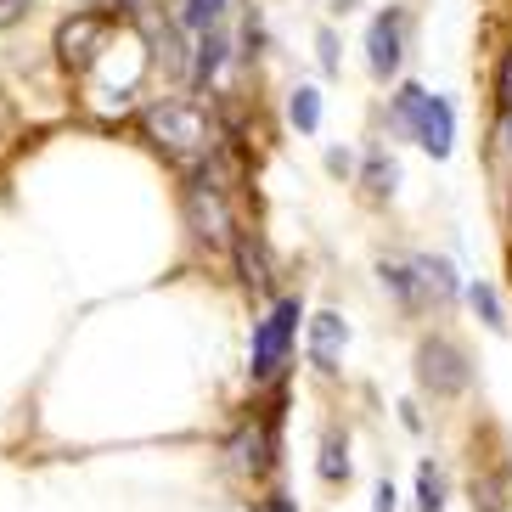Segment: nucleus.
Returning <instances> with one entry per match:
<instances>
[{
    "mask_svg": "<svg viewBox=\"0 0 512 512\" xmlns=\"http://www.w3.org/2000/svg\"><path fill=\"white\" fill-rule=\"evenodd\" d=\"M394 119L406 124L411 136L422 147L434 152V158H451V141H456V113L445 96H428L422 85H406V91L394 96Z\"/></svg>",
    "mask_w": 512,
    "mask_h": 512,
    "instance_id": "f257e3e1",
    "label": "nucleus"
},
{
    "mask_svg": "<svg viewBox=\"0 0 512 512\" xmlns=\"http://www.w3.org/2000/svg\"><path fill=\"white\" fill-rule=\"evenodd\" d=\"M147 130L158 136V147H169V152H209L214 147V130H209V119L197 113V107H181V102H169V107H152L147 113Z\"/></svg>",
    "mask_w": 512,
    "mask_h": 512,
    "instance_id": "f03ea898",
    "label": "nucleus"
},
{
    "mask_svg": "<svg viewBox=\"0 0 512 512\" xmlns=\"http://www.w3.org/2000/svg\"><path fill=\"white\" fill-rule=\"evenodd\" d=\"M299 321H304L299 299H282L271 316L259 321V332H254V377H259V383L282 372V361H287V349H293V332H299Z\"/></svg>",
    "mask_w": 512,
    "mask_h": 512,
    "instance_id": "7ed1b4c3",
    "label": "nucleus"
},
{
    "mask_svg": "<svg viewBox=\"0 0 512 512\" xmlns=\"http://www.w3.org/2000/svg\"><path fill=\"white\" fill-rule=\"evenodd\" d=\"M467 355L451 344V338H422L417 344V383L422 389H434V394H456L467 389Z\"/></svg>",
    "mask_w": 512,
    "mask_h": 512,
    "instance_id": "20e7f679",
    "label": "nucleus"
},
{
    "mask_svg": "<svg viewBox=\"0 0 512 512\" xmlns=\"http://www.w3.org/2000/svg\"><path fill=\"white\" fill-rule=\"evenodd\" d=\"M186 220H192V231H197V237H209V242H226V237H231L226 197H220V186H214L209 175L186 186Z\"/></svg>",
    "mask_w": 512,
    "mask_h": 512,
    "instance_id": "39448f33",
    "label": "nucleus"
},
{
    "mask_svg": "<svg viewBox=\"0 0 512 512\" xmlns=\"http://www.w3.org/2000/svg\"><path fill=\"white\" fill-rule=\"evenodd\" d=\"M400 34H406V17L400 12H383L372 23V34H366V62H372L377 79H389L400 68Z\"/></svg>",
    "mask_w": 512,
    "mask_h": 512,
    "instance_id": "423d86ee",
    "label": "nucleus"
},
{
    "mask_svg": "<svg viewBox=\"0 0 512 512\" xmlns=\"http://www.w3.org/2000/svg\"><path fill=\"white\" fill-rule=\"evenodd\" d=\"M107 34V23L96 12H85V17H74V23H62L57 29V51H62V62H91L96 57V40Z\"/></svg>",
    "mask_w": 512,
    "mask_h": 512,
    "instance_id": "0eeeda50",
    "label": "nucleus"
},
{
    "mask_svg": "<svg viewBox=\"0 0 512 512\" xmlns=\"http://www.w3.org/2000/svg\"><path fill=\"white\" fill-rule=\"evenodd\" d=\"M344 338H349V332H344V321H338V316H316V321H310V355H316L321 372L338 366V344H344Z\"/></svg>",
    "mask_w": 512,
    "mask_h": 512,
    "instance_id": "6e6552de",
    "label": "nucleus"
},
{
    "mask_svg": "<svg viewBox=\"0 0 512 512\" xmlns=\"http://www.w3.org/2000/svg\"><path fill=\"white\" fill-rule=\"evenodd\" d=\"M417 512H445V473L434 462L417 467Z\"/></svg>",
    "mask_w": 512,
    "mask_h": 512,
    "instance_id": "1a4fd4ad",
    "label": "nucleus"
},
{
    "mask_svg": "<svg viewBox=\"0 0 512 512\" xmlns=\"http://www.w3.org/2000/svg\"><path fill=\"white\" fill-rule=\"evenodd\" d=\"M287 113H293V124H299L304 136H316V130H321V91L299 85V91H293V102H287Z\"/></svg>",
    "mask_w": 512,
    "mask_h": 512,
    "instance_id": "9d476101",
    "label": "nucleus"
},
{
    "mask_svg": "<svg viewBox=\"0 0 512 512\" xmlns=\"http://www.w3.org/2000/svg\"><path fill=\"white\" fill-rule=\"evenodd\" d=\"M467 299H473V310L484 316V327H490V332H507V310H501V299H496V287H490V282H473V287H467Z\"/></svg>",
    "mask_w": 512,
    "mask_h": 512,
    "instance_id": "9b49d317",
    "label": "nucleus"
},
{
    "mask_svg": "<svg viewBox=\"0 0 512 512\" xmlns=\"http://www.w3.org/2000/svg\"><path fill=\"white\" fill-rule=\"evenodd\" d=\"M344 473H349V439L338 428H327V439H321V479H344Z\"/></svg>",
    "mask_w": 512,
    "mask_h": 512,
    "instance_id": "f8f14e48",
    "label": "nucleus"
},
{
    "mask_svg": "<svg viewBox=\"0 0 512 512\" xmlns=\"http://www.w3.org/2000/svg\"><path fill=\"white\" fill-rule=\"evenodd\" d=\"M220 57H226V34H203V46H197V62H192V79L197 85H209L214 79V68H220Z\"/></svg>",
    "mask_w": 512,
    "mask_h": 512,
    "instance_id": "ddd939ff",
    "label": "nucleus"
},
{
    "mask_svg": "<svg viewBox=\"0 0 512 512\" xmlns=\"http://www.w3.org/2000/svg\"><path fill=\"white\" fill-rule=\"evenodd\" d=\"M394 181H400V169H394V158H383V152H372L366 158V186H372V197H389Z\"/></svg>",
    "mask_w": 512,
    "mask_h": 512,
    "instance_id": "4468645a",
    "label": "nucleus"
},
{
    "mask_svg": "<svg viewBox=\"0 0 512 512\" xmlns=\"http://www.w3.org/2000/svg\"><path fill=\"white\" fill-rule=\"evenodd\" d=\"M237 265H242V282L248 287H265L271 276H265V254H259V242L237 237Z\"/></svg>",
    "mask_w": 512,
    "mask_h": 512,
    "instance_id": "2eb2a0df",
    "label": "nucleus"
},
{
    "mask_svg": "<svg viewBox=\"0 0 512 512\" xmlns=\"http://www.w3.org/2000/svg\"><path fill=\"white\" fill-rule=\"evenodd\" d=\"M417 276H422L428 287H434L439 299H451V293H456V282H451V265H445V259H417Z\"/></svg>",
    "mask_w": 512,
    "mask_h": 512,
    "instance_id": "dca6fc26",
    "label": "nucleus"
},
{
    "mask_svg": "<svg viewBox=\"0 0 512 512\" xmlns=\"http://www.w3.org/2000/svg\"><path fill=\"white\" fill-rule=\"evenodd\" d=\"M220 12H226V0H186V29H214L220 23Z\"/></svg>",
    "mask_w": 512,
    "mask_h": 512,
    "instance_id": "f3484780",
    "label": "nucleus"
},
{
    "mask_svg": "<svg viewBox=\"0 0 512 512\" xmlns=\"http://www.w3.org/2000/svg\"><path fill=\"white\" fill-rule=\"evenodd\" d=\"M496 102H501V113L512 107V51H507V62H501V85H496Z\"/></svg>",
    "mask_w": 512,
    "mask_h": 512,
    "instance_id": "a211bd4d",
    "label": "nucleus"
},
{
    "mask_svg": "<svg viewBox=\"0 0 512 512\" xmlns=\"http://www.w3.org/2000/svg\"><path fill=\"white\" fill-rule=\"evenodd\" d=\"M321 62H327V68H338V40H332V34H321Z\"/></svg>",
    "mask_w": 512,
    "mask_h": 512,
    "instance_id": "6ab92c4d",
    "label": "nucleus"
},
{
    "mask_svg": "<svg viewBox=\"0 0 512 512\" xmlns=\"http://www.w3.org/2000/svg\"><path fill=\"white\" fill-rule=\"evenodd\" d=\"M377 512H394V484L389 479L377 484Z\"/></svg>",
    "mask_w": 512,
    "mask_h": 512,
    "instance_id": "aec40b11",
    "label": "nucleus"
},
{
    "mask_svg": "<svg viewBox=\"0 0 512 512\" xmlns=\"http://www.w3.org/2000/svg\"><path fill=\"white\" fill-rule=\"evenodd\" d=\"M501 147L512 152V107H507V113H501Z\"/></svg>",
    "mask_w": 512,
    "mask_h": 512,
    "instance_id": "412c9836",
    "label": "nucleus"
},
{
    "mask_svg": "<svg viewBox=\"0 0 512 512\" xmlns=\"http://www.w3.org/2000/svg\"><path fill=\"white\" fill-rule=\"evenodd\" d=\"M259 512H299V507H293V501H287V496H276V501H265V507H259Z\"/></svg>",
    "mask_w": 512,
    "mask_h": 512,
    "instance_id": "4be33fe9",
    "label": "nucleus"
},
{
    "mask_svg": "<svg viewBox=\"0 0 512 512\" xmlns=\"http://www.w3.org/2000/svg\"><path fill=\"white\" fill-rule=\"evenodd\" d=\"M17 12V0H0V17H12Z\"/></svg>",
    "mask_w": 512,
    "mask_h": 512,
    "instance_id": "5701e85b",
    "label": "nucleus"
}]
</instances>
